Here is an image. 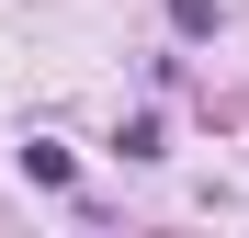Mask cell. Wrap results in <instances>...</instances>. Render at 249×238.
<instances>
[{"instance_id": "cell-2", "label": "cell", "mask_w": 249, "mask_h": 238, "mask_svg": "<svg viewBox=\"0 0 249 238\" xmlns=\"http://www.w3.org/2000/svg\"><path fill=\"white\" fill-rule=\"evenodd\" d=\"M227 12H215V0H170V34H181V46H204V34H215Z\"/></svg>"}, {"instance_id": "cell-1", "label": "cell", "mask_w": 249, "mask_h": 238, "mask_svg": "<svg viewBox=\"0 0 249 238\" xmlns=\"http://www.w3.org/2000/svg\"><path fill=\"white\" fill-rule=\"evenodd\" d=\"M23 182H46V193H68V147H57V136H23Z\"/></svg>"}]
</instances>
